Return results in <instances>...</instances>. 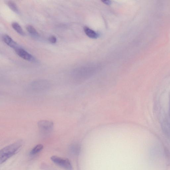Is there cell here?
Wrapping results in <instances>:
<instances>
[{
    "label": "cell",
    "instance_id": "7a4b0ae2",
    "mask_svg": "<svg viewBox=\"0 0 170 170\" xmlns=\"http://www.w3.org/2000/svg\"><path fill=\"white\" fill-rule=\"evenodd\" d=\"M51 160L55 164L66 170H73V167L70 161L66 159L57 156H53Z\"/></svg>",
    "mask_w": 170,
    "mask_h": 170
},
{
    "label": "cell",
    "instance_id": "4fadbf2b",
    "mask_svg": "<svg viewBox=\"0 0 170 170\" xmlns=\"http://www.w3.org/2000/svg\"><path fill=\"white\" fill-rule=\"evenodd\" d=\"M102 2H103L106 5H110L111 3V1H104Z\"/></svg>",
    "mask_w": 170,
    "mask_h": 170
},
{
    "label": "cell",
    "instance_id": "6da1fadb",
    "mask_svg": "<svg viewBox=\"0 0 170 170\" xmlns=\"http://www.w3.org/2000/svg\"><path fill=\"white\" fill-rule=\"evenodd\" d=\"M22 141H18L2 148L0 152L1 164L16 154L22 147Z\"/></svg>",
    "mask_w": 170,
    "mask_h": 170
},
{
    "label": "cell",
    "instance_id": "5b68a950",
    "mask_svg": "<svg viewBox=\"0 0 170 170\" xmlns=\"http://www.w3.org/2000/svg\"><path fill=\"white\" fill-rule=\"evenodd\" d=\"M38 125L41 130L45 131L51 130L54 127L53 123L48 120H41L38 122Z\"/></svg>",
    "mask_w": 170,
    "mask_h": 170
},
{
    "label": "cell",
    "instance_id": "9c48e42d",
    "mask_svg": "<svg viewBox=\"0 0 170 170\" xmlns=\"http://www.w3.org/2000/svg\"><path fill=\"white\" fill-rule=\"evenodd\" d=\"M43 148V146L42 144H37L34 147L30 152V154L31 155H34L38 153L41 151Z\"/></svg>",
    "mask_w": 170,
    "mask_h": 170
},
{
    "label": "cell",
    "instance_id": "ba28073f",
    "mask_svg": "<svg viewBox=\"0 0 170 170\" xmlns=\"http://www.w3.org/2000/svg\"><path fill=\"white\" fill-rule=\"evenodd\" d=\"M12 26L14 30L21 35L24 36L25 33L19 24L16 22H13L12 23Z\"/></svg>",
    "mask_w": 170,
    "mask_h": 170
},
{
    "label": "cell",
    "instance_id": "8fae6325",
    "mask_svg": "<svg viewBox=\"0 0 170 170\" xmlns=\"http://www.w3.org/2000/svg\"><path fill=\"white\" fill-rule=\"evenodd\" d=\"M26 30L31 35L34 36H37L38 33L36 29L31 25H28L26 26Z\"/></svg>",
    "mask_w": 170,
    "mask_h": 170
},
{
    "label": "cell",
    "instance_id": "7c38bea8",
    "mask_svg": "<svg viewBox=\"0 0 170 170\" xmlns=\"http://www.w3.org/2000/svg\"><path fill=\"white\" fill-rule=\"evenodd\" d=\"M49 41L51 43L55 44L57 42V39L56 37L54 36H52L49 37Z\"/></svg>",
    "mask_w": 170,
    "mask_h": 170
},
{
    "label": "cell",
    "instance_id": "52a82bcc",
    "mask_svg": "<svg viewBox=\"0 0 170 170\" xmlns=\"http://www.w3.org/2000/svg\"><path fill=\"white\" fill-rule=\"evenodd\" d=\"M84 30L87 35L92 39H95L99 37V34L87 27H84Z\"/></svg>",
    "mask_w": 170,
    "mask_h": 170
},
{
    "label": "cell",
    "instance_id": "3957f363",
    "mask_svg": "<svg viewBox=\"0 0 170 170\" xmlns=\"http://www.w3.org/2000/svg\"><path fill=\"white\" fill-rule=\"evenodd\" d=\"M17 55L21 58L29 61H33L34 58L31 55L23 49L18 48L15 50Z\"/></svg>",
    "mask_w": 170,
    "mask_h": 170
},
{
    "label": "cell",
    "instance_id": "277c9868",
    "mask_svg": "<svg viewBox=\"0 0 170 170\" xmlns=\"http://www.w3.org/2000/svg\"><path fill=\"white\" fill-rule=\"evenodd\" d=\"M49 85V83L45 80H39L33 83L31 86L34 90L40 91L46 90Z\"/></svg>",
    "mask_w": 170,
    "mask_h": 170
},
{
    "label": "cell",
    "instance_id": "30bf717a",
    "mask_svg": "<svg viewBox=\"0 0 170 170\" xmlns=\"http://www.w3.org/2000/svg\"><path fill=\"white\" fill-rule=\"evenodd\" d=\"M7 5L10 9L13 11H14L16 13L19 14V10L18 8L17 7L16 4L14 2L10 1H8L7 2Z\"/></svg>",
    "mask_w": 170,
    "mask_h": 170
},
{
    "label": "cell",
    "instance_id": "8992f818",
    "mask_svg": "<svg viewBox=\"0 0 170 170\" xmlns=\"http://www.w3.org/2000/svg\"><path fill=\"white\" fill-rule=\"evenodd\" d=\"M2 39L6 45L11 48L15 50L18 48V44L9 35L7 34L3 35L2 36Z\"/></svg>",
    "mask_w": 170,
    "mask_h": 170
}]
</instances>
